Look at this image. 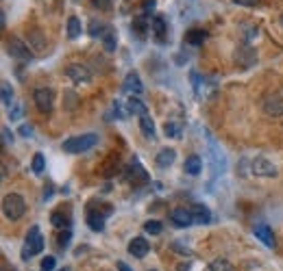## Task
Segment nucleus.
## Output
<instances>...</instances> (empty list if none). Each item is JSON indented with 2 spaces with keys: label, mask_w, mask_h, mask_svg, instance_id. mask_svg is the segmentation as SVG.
Segmentation results:
<instances>
[{
  "label": "nucleus",
  "mask_w": 283,
  "mask_h": 271,
  "mask_svg": "<svg viewBox=\"0 0 283 271\" xmlns=\"http://www.w3.org/2000/svg\"><path fill=\"white\" fill-rule=\"evenodd\" d=\"M116 267H118V271H131V267H128L126 262H122V260H118V262H116Z\"/></svg>",
  "instance_id": "nucleus-42"
},
{
  "label": "nucleus",
  "mask_w": 283,
  "mask_h": 271,
  "mask_svg": "<svg viewBox=\"0 0 283 271\" xmlns=\"http://www.w3.org/2000/svg\"><path fill=\"white\" fill-rule=\"evenodd\" d=\"M150 31H152V35L157 37V42H166V22L161 15H155V18L150 20Z\"/></svg>",
  "instance_id": "nucleus-18"
},
{
  "label": "nucleus",
  "mask_w": 283,
  "mask_h": 271,
  "mask_svg": "<svg viewBox=\"0 0 283 271\" xmlns=\"http://www.w3.org/2000/svg\"><path fill=\"white\" fill-rule=\"evenodd\" d=\"M105 31H107V24H102L100 20H92L90 22V35L92 37H102Z\"/></svg>",
  "instance_id": "nucleus-28"
},
{
  "label": "nucleus",
  "mask_w": 283,
  "mask_h": 271,
  "mask_svg": "<svg viewBox=\"0 0 283 271\" xmlns=\"http://www.w3.org/2000/svg\"><path fill=\"white\" fill-rule=\"evenodd\" d=\"M174 159H176V150H172V147H164V150H159L155 161H157L159 167H170L174 163Z\"/></svg>",
  "instance_id": "nucleus-20"
},
{
  "label": "nucleus",
  "mask_w": 283,
  "mask_h": 271,
  "mask_svg": "<svg viewBox=\"0 0 283 271\" xmlns=\"http://www.w3.org/2000/svg\"><path fill=\"white\" fill-rule=\"evenodd\" d=\"M3 210H5V215L7 219H20L24 213H27V202H24L22 195L18 193H9V195H5V200H3Z\"/></svg>",
  "instance_id": "nucleus-4"
},
{
  "label": "nucleus",
  "mask_w": 283,
  "mask_h": 271,
  "mask_svg": "<svg viewBox=\"0 0 283 271\" xmlns=\"http://www.w3.org/2000/svg\"><path fill=\"white\" fill-rule=\"evenodd\" d=\"M42 250H44V236H42V232H39V228L33 226L29 230V234H27V241H24L22 260H31L35 254H39Z\"/></svg>",
  "instance_id": "nucleus-3"
},
{
  "label": "nucleus",
  "mask_w": 283,
  "mask_h": 271,
  "mask_svg": "<svg viewBox=\"0 0 283 271\" xmlns=\"http://www.w3.org/2000/svg\"><path fill=\"white\" fill-rule=\"evenodd\" d=\"M33 171H35V174H42V171H44V157L39 152L33 157Z\"/></svg>",
  "instance_id": "nucleus-34"
},
{
  "label": "nucleus",
  "mask_w": 283,
  "mask_h": 271,
  "mask_svg": "<svg viewBox=\"0 0 283 271\" xmlns=\"http://www.w3.org/2000/svg\"><path fill=\"white\" fill-rule=\"evenodd\" d=\"M152 7H155V0H146V3H144V9H152Z\"/></svg>",
  "instance_id": "nucleus-43"
},
{
  "label": "nucleus",
  "mask_w": 283,
  "mask_h": 271,
  "mask_svg": "<svg viewBox=\"0 0 283 271\" xmlns=\"http://www.w3.org/2000/svg\"><path fill=\"white\" fill-rule=\"evenodd\" d=\"M131 28L135 31V35L140 37V39L146 37V31H150V22H148V18H146V13L137 15V18L133 20V26H131Z\"/></svg>",
  "instance_id": "nucleus-17"
},
{
  "label": "nucleus",
  "mask_w": 283,
  "mask_h": 271,
  "mask_svg": "<svg viewBox=\"0 0 283 271\" xmlns=\"http://www.w3.org/2000/svg\"><path fill=\"white\" fill-rule=\"evenodd\" d=\"M122 89L126 94H131V96H140L142 94V83H140V76H137L135 72H128L126 74V78H124V85H122Z\"/></svg>",
  "instance_id": "nucleus-16"
},
{
  "label": "nucleus",
  "mask_w": 283,
  "mask_h": 271,
  "mask_svg": "<svg viewBox=\"0 0 283 271\" xmlns=\"http://www.w3.org/2000/svg\"><path fill=\"white\" fill-rule=\"evenodd\" d=\"M33 100H35V106L42 113H50L53 106H55V92L48 87H39V89H35Z\"/></svg>",
  "instance_id": "nucleus-6"
},
{
  "label": "nucleus",
  "mask_w": 283,
  "mask_h": 271,
  "mask_svg": "<svg viewBox=\"0 0 283 271\" xmlns=\"http://www.w3.org/2000/svg\"><path fill=\"white\" fill-rule=\"evenodd\" d=\"M98 143V135L96 133H85V135H79V137H70L63 141V152L68 154H81V152H87Z\"/></svg>",
  "instance_id": "nucleus-1"
},
{
  "label": "nucleus",
  "mask_w": 283,
  "mask_h": 271,
  "mask_svg": "<svg viewBox=\"0 0 283 271\" xmlns=\"http://www.w3.org/2000/svg\"><path fill=\"white\" fill-rule=\"evenodd\" d=\"M66 74H68V78L74 80V83H87V80L92 78L90 68H87V65H83V63H70L68 70H66Z\"/></svg>",
  "instance_id": "nucleus-9"
},
{
  "label": "nucleus",
  "mask_w": 283,
  "mask_h": 271,
  "mask_svg": "<svg viewBox=\"0 0 283 271\" xmlns=\"http://www.w3.org/2000/svg\"><path fill=\"white\" fill-rule=\"evenodd\" d=\"M144 230H146V232H150V234H159L161 232V221H146V224H144Z\"/></svg>",
  "instance_id": "nucleus-33"
},
{
  "label": "nucleus",
  "mask_w": 283,
  "mask_h": 271,
  "mask_svg": "<svg viewBox=\"0 0 283 271\" xmlns=\"http://www.w3.org/2000/svg\"><path fill=\"white\" fill-rule=\"evenodd\" d=\"M148 271H157V269H148Z\"/></svg>",
  "instance_id": "nucleus-46"
},
{
  "label": "nucleus",
  "mask_w": 283,
  "mask_h": 271,
  "mask_svg": "<svg viewBox=\"0 0 283 271\" xmlns=\"http://www.w3.org/2000/svg\"><path fill=\"white\" fill-rule=\"evenodd\" d=\"M63 96L68 98V102H66L68 109H74V106H76V94H74V92H66Z\"/></svg>",
  "instance_id": "nucleus-37"
},
{
  "label": "nucleus",
  "mask_w": 283,
  "mask_h": 271,
  "mask_svg": "<svg viewBox=\"0 0 283 271\" xmlns=\"http://www.w3.org/2000/svg\"><path fill=\"white\" fill-rule=\"evenodd\" d=\"M126 180L133 185H146L148 183V174H146V169L140 165V161L133 159L131 165L126 167Z\"/></svg>",
  "instance_id": "nucleus-8"
},
{
  "label": "nucleus",
  "mask_w": 283,
  "mask_h": 271,
  "mask_svg": "<svg viewBox=\"0 0 283 271\" xmlns=\"http://www.w3.org/2000/svg\"><path fill=\"white\" fill-rule=\"evenodd\" d=\"M100 39H102V46H105V50H107V52H113V50H116L118 37H116V31H113L111 26H107V31H105V35H102Z\"/></svg>",
  "instance_id": "nucleus-21"
},
{
  "label": "nucleus",
  "mask_w": 283,
  "mask_h": 271,
  "mask_svg": "<svg viewBox=\"0 0 283 271\" xmlns=\"http://www.w3.org/2000/svg\"><path fill=\"white\" fill-rule=\"evenodd\" d=\"M140 128H142V133L146 137H155V124H152L150 115H142V117H140Z\"/></svg>",
  "instance_id": "nucleus-27"
},
{
  "label": "nucleus",
  "mask_w": 283,
  "mask_h": 271,
  "mask_svg": "<svg viewBox=\"0 0 283 271\" xmlns=\"http://www.w3.org/2000/svg\"><path fill=\"white\" fill-rule=\"evenodd\" d=\"M253 232H255L257 239L266 245V248H274V234H272V230H270L268 224H257L253 228Z\"/></svg>",
  "instance_id": "nucleus-14"
},
{
  "label": "nucleus",
  "mask_w": 283,
  "mask_h": 271,
  "mask_svg": "<svg viewBox=\"0 0 283 271\" xmlns=\"http://www.w3.org/2000/svg\"><path fill=\"white\" fill-rule=\"evenodd\" d=\"M20 135H22V137H31V135H33V126L22 124V126H20Z\"/></svg>",
  "instance_id": "nucleus-39"
},
{
  "label": "nucleus",
  "mask_w": 283,
  "mask_h": 271,
  "mask_svg": "<svg viewBox=\"0 0 283 271\" xmlns=\"http://www.w3.org/2000/svg\"><path fill=\"white\" fill-rule=\"evenodd\" d=\"M170 221L179 228H188L194 224V217H192L190 208H174V210H170Z\"/></svg>",
  "instance_id": "nucleus-12"
},
{
  "label": "nucleus",
  "mask_w": 283,
  "mask_h": 271,
  "mask_svg": "<svg viewBox=\"0 0 283 271\" xmlns=\"http://www.w3.org/2000/svg\"><path fill=\"white\" fill-rule=\"evenodd\" d=\"M209 271H236V269H233V265L229 260L218 258V260H214L212 265H209Z\"/></svg>",
  "instance_id": "nucleus-29"
},
{
  "label": "nucleus",
  "mask_w": 283,
  "mask_h": 271,
  "mask_svg": "<svg viewBox=\"0 0 283 271\" xmlns=\"http://www.w3.org/2000/svg\"><path fill=\"white\" fill-rule=\"evenodd\" d=\"M53 267H55V256H46L42 260V271H53Z\"/></svg>",
  "instance_id": "nucleus-36"
},
{
  "label": "nucleus",
  "mask_w": 283,
  "mask_h": 271,
  "mask_svg": "<svg viewBox=\"0 0 283 271\" xmlns=\"http://www.w3.org/2000/svg\"><path fill=\"white\" fill-rule=\"evenodd\" d=\"M207 39V31H203V28H192L190 33H188V37H185V42L188 44H192V46H200Z\"/></svg>",
  "instance_id": "nucleus-24"
},
{
  "label": "nucleus",
  "mask_w": 283,
  "mask_h": 271,
  "mask_svg": "<svg viewBox=\"0 0 283 271\" xmlns=\"http://www.w3.org/2000/svg\"><path fill=\"white\" fill-rule=\"evenodd\" d=\"M250 167H253L255 176H264V178H274V176H277V167H274L270 161L262 159V157H257L253 163H250Z\"/></svg>",
  "instance_id": "nucleus-10"
},
{
  "label": "nucleus",
  "mask_w": 283,
  "mask_h": 271,
  "mask_svg": "<svg viewBox=\"0 0 283 271\" xmlns=\"http://www.w3.org/2000/svg\"><path fill=\"white\" fill-rule=\"evenodd\" d=\"M92 5L98 11H109L111 9V0H92Z\"/></svg>",
  "instance_id": "nucleus-35"
},
{
  "label": "nucleus",
  "mask_w": 283,
  "mask_h": 271,
  "mask_svg": "<svg viewBox=\"0 0 283 271\" xmlns=\"http://www.w3.org/2000/svg\"><path fill=\"white\" fill-rule=\"evenodd\" d=\"M281 24H283V13H281Z\"/></svg>",
  "instance_id": "nucleus-45"
},
{
  "label": "nucleus",
  "mask_w": 283,
  "mask_h": 271,
  "mask_svg": "<svg viewBox=\"0 0 283 271\" xmlns=\"http://www.w3.org/2000/svg\"><path fill=\"white\" fill-rule=\"evenodd\" d=\"M262 106H264V113L270 115V117L283 115V98L279 94H266L262 100Z\"/></svg>",
  "instance_id": "nucleus-7"
},
{
  "label": "nucleus",
  "mask_w": 283,
  "mask_h": 271,
  "mask_svg": "<svg viewBox=\"0 0 283 271\" xmlns=\"http://www.w3.org/2000/svg\"><path fill=\"white\" fill-rule=\"evenodd\" d=\"M128 254L131 256H135V258H144L148 254V250H150V245H148V241L144 239V236H135V239H131V243H128Z\"/></svg>",
  "instance_id": "nucleus-13"
},
{
  "label": "nucleus",
  "mask_w": 283,
  "mask_h": 271,
  "mask_svg": "<svg viewBox=\"0 0 283 271\" xmlns=\"http://www.w3.org/2000/svg\"><path fill=\"white\" fill-rule=\"evenodd\" d=\"M190 213L194 217V224H212V213H209V208L203 206V204H192Z\"/></svg>",
  "instance_id": "nucleus-15"
},
{
  "label": "nucleus",
  "mask_w": 283,
  "mask_h": 271,
  "mask_svg": "<svg viewBox=\"0 0 283 271\" xmlns=\"http://www.w3.org/2000/svg\"><path fill=\"white\" fill-rule=\"evenodd\" d=\"M126 111H128V113H133V115H140V117H142V115H148L146 104H144L137 96H131V98L126 100Z\"/></svg>",
  "instance_id": "nucleus-19"
},
{
  "label": "nucleus",
  "mask_w": 283,
  "mask_h": 271,
  "mask_svg": "<svg viewBox=\"0 0 283 271\" xmlns=\"http://www.w3.org/2000/svg\"><path fill=\"white\" fill-rule=\"evenodd\" d=\"M7 50H9V54L13 56V59H18L22 63H29L31 61V50H29V44H24L20 37H9L7 39Z\"/></svg>",
  "instance_id": "nucleus-5"
},
{
  "label": "nucleus",
  "mask_w": 283,
  "mask_h": 271,
  "mask_svg": "<svg viewBox=\"0 0 283 271\" xmlns=\"http://www.w3.org/2000/svg\"><path fill=\"white\" fill-rule=\"evenodd\" d=\"M236 5H242V7H255L260 5V0H233Z\"/></svg>",
  "instance_id": "nucleus-40"
},
{
  "label": "nucleus",
  "mask_w": 283,
  "mask_h": 271,
  "mask_svg": "<svg viewBox=\"0 0 283 271\" xmlns=\"http://www.w3.org/2000/svg\"><path fill=\"white\" fill-rule=\"evenodd\" d=\"M70 239H72V232H70V228H66L63 232L59 234V241H57V245H59L61 250H66L68 245H70Z\"/></svg>",
  "instance_id": "nucleus-32"
},
{
  "label": "nucleus",
  "mask_w": 283,
  "mask_h": 271,
  "mask_svg": "<svg viewBox=\"0 0 283 271\" xmlns=\"http://www.w3.org/2000/svg\"><path fill=\"white\" fill-rule=\"evenodd\" d=\"M9 117L11 119H20V104L11 106V109H9Z\"/></svg>",
  "instance_id": "nucleus-41"
},
{
  "label": "nucleus",
  "mask_w": 283,
  "mask_h": 271,
  "mask_svg": "<svg viewBox=\"0 0 283 271\" xmlns=\"http://www.w3.org/2000/svg\"><path fill=\"white\" fill-rule=\"evenodd\" d=\"M13 141V135H11V130L9 128H3V143L5 145H9Z\"/></svg>",
  "instance_id": "nucleus-38"
},
{
  "label": "nucleus",
  "mask_w": 283,
  "mask_h": 271,
  "mask_svg": "<svg viewBox=\"0 0 283 271\" xmlns=\"http://www.w3.org/2000/svg\"><path fill=\"white\" fill-rule=\"evenodd\" d=\"M236 63L240 65V68H250V65L257 63V52L253 50L250 46H240L236 50Z\"/></svg>",
  "instance_id": "nucleus-11"
},
{
  "label": "nucleus",
  "mask_w": 283,
  "mask_h": 271,
  "mask_svg": "<svg viewBox=\"0 0 283 271\" xmlns=\"http://www.w3.org/2000/svg\"><path fill=\"white\" fill-rule=\"evenodd\" d=\"M183 169L188 171L190 176H196V174H200V169H203V163H200V159L196 157V154H192V157H188V159H185V165H183Z\"/></svg>",
  "instance_id": "nucleus-22"
},
{
  "label": "nucleus",
  "mask_w": 283,
  "mask_h": 271,
  "mask_svg": "<svg viewBox=\"0 0 283 271\" xmlns=\"http://www.w3.org/2000/svg\"><path fill=\"white\" fill-rule=\"evenodd\" d=\"M29 48H35L37 52H44L46 50V39L42 37V33H39V31H31V35H29Z\"/></svg>",
  "instance_id": "nucleus-23"
},
{
  "label": "nucleus",
  "mask_w": 283,
  "mask_h": 271,
  "mask_svg": "<svg viewBox=\"0 0 283 271\" xmlns=\"http://www.w3.org/2000/svg\"><path fill=\"white\" fill-rule=\"evenodd\" d=\"M81 33H83V26H81V20L72 15V18L68 20V37H70V39H76V37L81 35Z\"/></svg>",
  "instance_id": "nucleus-26"
},
{
  "label": "nucleus",
  "mask_w": 283,
  "mask_h": 271,
  "mask_svg": "<svg viewBox=\"0 0 283 271\" xmlns=\"http://www.w3.org/2000/svg\"><path fill=\"white\" fill-rule=\"evenodd\" d=\"M111 206H105L102 202H92L90 206H87V226H90L94 232H100V230L105 228V219H107L111 215Z\"/></svg>",
  "instance_id": "nucleus-2"
},
{
  "label": "nucleus",
  "mask_w": 283,
  "mask_h": 271,
  "mask_svg": "<svg viewBox=\"0 0 283 271\" xmlns=\"http://www.w3.org/2000/svg\"><path fill=\"white\" fill-rule=\"evenodd\" d=\"M59 271H70V269H68V267H63V269H59Z\"/></svg>",
  "instance_id": "nucleus-44"
},
{
  "label": "nucleus",
  "mask_w": 283,
  "mask_h": 271,
  "mask_svg": "<svg viewBox=\"0 0 283 271\" xmlns=\"http://www.w3.org/2000/svg\"><path fill=\"white\" fill-rule=\"evenodd\" d=\"M3 102L11 109V104H13V89L9 87V83H3Z\"/></svg>",
  "instance_id": "nucleus-31"
},
{
  "label": "nucleus",
  "mask_w": 283,
  "mask_h": 271,
  "mask_svg": "<svg viewBox=\"0 0 283 271\" xmlns=\"http://www.w3.org/2000/svg\"><path fill=\"white\" fill-rule=\"evenodd\" d=\"M164 133L168 137H181V124H174V122H166Z\"/></svg>",
  "instance_id": "nucleus-30"
},
{
  "label": "nucleus",
  "mask_w": 283,
  "mask_h": 271,
  "mask_svg": "<svg viewBox=\"0 0 283 271\" xmlns=\"http://www.w3.org/2000/svg\"><path fill=\"white\" fill-rule=\"evenodd\" d=\"M50 224L55 228H70V215L63 210H55L50 215Z\"/></svg>",
  "instance_id": "nucleus-25"
}]
</instances>
